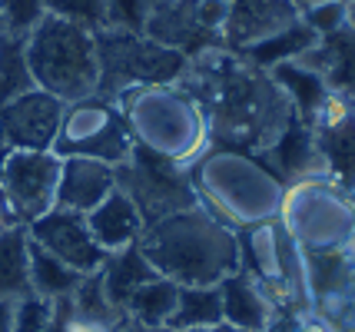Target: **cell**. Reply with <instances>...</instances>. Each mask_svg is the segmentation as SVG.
Returning a JSON list of instances; mask_svg holds the SVG:
<instances>
[{
	"label": "cell",
	"instance_id": "cell-1",
	"mask_svg": "<svg viewBox=\"0 0 355 332\" xmlns=\"http://www.w3.org/2000/svg\"><path fill=\"white\" fill-rule=\"evenodd\" d=\"M139 250L159 276L180 286H219L230 272L243 269L239 229L219 222L202 206L143 226Z\"/></svg>",
	"mask_w": 355,
	"mask_h": 332
},
{
	"label": "cell",
	"instance_id": "cell-2",
	"mask_svg": "<svg viewBox=\"0 0 355 332\" xmlns=\"http://www.w3.org/2000/svg\"><path fill=\"white\" fill-rule=\"evenodd\" d=\"M113 100L123 110L137 146L170 159L180 170H189L213 146L206 107L183 83L133 87L116 94Z\"/></svg>",
	"mask_w": 355,
	"mask_h": 332
},
{
	"label": "cell",
	"instance_id": "cell-3",
	"mask_svg": "<svg viewBox=\"0 0 355 332\" xmlns=\"http://www.w3.org/2000/svg\"><path fill=\"white\" fill-rule=\"evenodd\" d=\"M189 180L202 209L232 229L276 220L286 186L263 159L232 146H209L189 166Z\"/></svg>",
	"mask_w": 355,
	"mask_h": 332
},
{
	"label": "cell",
	"instance_id": "cell-4",
	"mask_svg": "<svg viewBox=\"0 0 355 332\" xmlns=\"http://www.w3.org/2000/svg\"><path fill=\"white\" fill-rule=\"evenodd\" d=\"M24 53L33 83L63 103L83 100L100 87L96 33L83 30L77 24L46 14L37 24V30L24 40Z\"/></svg>",
	"mask_w": 355,
	"mask_h": 332
},
{
	"label": "cell",
	"instance_id": "cell-5",
	"mask_svg": "<svg viewBox=\"0 0 355 332\" xmlns=\"http://www.w3.org/2000/svg\"><path fill=\"white\" fill-rule=\"evenodd\" d=\"M276 220L299 253L349 250L355 243V206L349 190L329 176L289 180L279 196Z\"/></svg>",
	"mask_w": 355,
	"mask_h": 332
},
{
	"label": "cell",
	"instance_id": "cell-6",
	"mask_svg": "<svg viewBox=\"0 0 355 332\" xmlns=\"http://www.w3.org/2000/svg\"><path fill=\"white\" fill-rule=\"evenodd\" d=\"M96 53H100V96H113L133 90V87H159V83H180L186 73V60L180 50H170L150 40L146 33L130 30H100L96 33Z\"/></svg>",
	"mask_w": 355,
	"mask_h": 332
},
{
	"label": "cell",
	"instance_id": "cell-7",
	"mask_svg": "<svg viewBox=\"0 0 355 332\" xmlns=\"http://www.w3.org/2000/svg\"><path fill=\"white\" fill-rule=\"evenodd\" d=\"M133 146L137 140H133L130 123H126L123 110L116 107V100L90 94L83 100L63 103L60 130L53 140V153L60 159L87 157L110 163V166H123Z\"/></svg>",
	"mask_w": 355,
	"mask_h": 332
},
{
	"label": "cell",
	"instance_id": "cell-8",
	"mask_svg": "<svg viewBox=\"0 0 355 332\" xmlns=\"http://www.w3.org/2000/svg\"><path fill=\"white\" fill-rule=\"evenodd\" d=\"M116 186L137 203L143 226H153L180 209L200 206L189 170H180L176 163L156 157L143 146H133L130 159L116 166Z\"/></svg>",
	"mask_w": 355,
	"mask_h": 332
},
{
	"label": "cell",
	"instance_id": "cell-9",
	"mask_svg": "<svg viewBox=\"0 0 355 332\" xmlns=\"http://www.w3.org/2000/svg\"><path fill=\"white\" fill-rule=\"evenodd\" d=\"M60 157L53 150H10L0 173V190L20 226H31L57 206Z\"/></svg>",
	"mask_w": 355,
	"mask_h": 332
},
{
	"label": "cell",
	"instance_id": "cell-10",
	"mask_svg": "<svg viewBox=\"0 0 355 332\" xmlns=\"http://www.w3.org/2000/svg\"><path fill=\"white\" fill-rule=\"evenodd\" d=\"M325 176L342 190H355V100L329 90L309 120Z\"/></svg>",
	"mask_w": 355,
	"mask_h": 332
},
{
	"label": "cell",
	"instance_id": "cell-11",
	"mask_svg": "<svg viewBox=\"0 0 355 332\" xmlns=\"http://www.w3.org/2000/svg\"><path fill=\"white\" fill-rule=\"evenodd\" d=\"M33 243H40L46 253H53L60 263H67L70 269H77L80 276L100 272V266L107 263V250L93 239L87 216L83 213H70L53 206L50 213H44L40 220H33L27 226Z\"/></svg>",
	"mask_w": 355,
	"mask_h": 332
},
{
	"label": "cell",
	"instance_id": "cell-12",
	"mask_svg": "<svg viewBox=\"0 0 355 332\" xmlns=\"http://www.w3.org/2000/svg\"><path fill=\"white\" fill-rule=\"evenodd\" d=\"M63 116V100L33 87L0 107V140L10 150H53Z\"/></svg>",
	"mask_w": 355,
	"mask_h": 332
},
{
	"label": "cell",
	"instance_id": "cell-13",
	"mask_svg": "<svg viewBox=\"0 0 355 332\" xmlns=\"http://www.w3.org/2000/svg\"><path fill=\"white\" fill-rule=\"evenodd\" d=\"M295 20H299V7L293 0H226L219 44L230 53H239L272 33L286 30Z\"/></svg>",
	"mask_w": 355,
	"mask_h": 332
},
{
	"label": "cell",
	"instance_id": "cell-14",
	"mask_svg": "<svg viewBox=\"0 0 355 332\" xmlns=\"http://www.w3.org/2000/svg\"><path fill=\"white\" fill-rule=\"evenodd\" d=\"M239 253H243V269H249L263 283H293V276H299L289 266H299L302 253L295 250V243L289 239V233L282 229L279 220L243 226Z\"/></svg>",
	"mask_w": 355,
	"mask_h": 332
},
{
	"label": "cell",
	"instance_id": "cell-15",
	"mask_svg": "<svg viewBox=\"0 0 355 332\" xmlns=\"http://www.w3.org/2000/svg\"><path fill=\"white\" fill-rule=\"evenodd\" d=\"M196 3L200 0H156V7L146 17L143 33L156 44H163V47L180 50L186 60L202 53V50L216 47L219 33H213L200 20Z\"/></svg>",
	"mask_w": 355,
	"mask_h": 332
},
{
	"label": "cell",
	"instance_id": "cell-16",
	"mask_svg": "<svg viewBox=\"0 0 355 332\" xmlns=\"http://www.w3.org/2000/svg\"><path fill=\"white\" fill-rule=\"evenodd\" d=\"M113 190H116V166L87 157L60 159V183H57V206L60 209L87 216Z\"/></svg>",
	"mask_w": 355,
	"mask_h": 332
},
{
	"label": "cell",
	"instance_id": "cell-17",
	"mask_svg": "<svg viewBox=\"0 0 355 332\" xmlns=\"http://www.w3.org/2000/svg\"><path fill=\"white\" fill-rule=\"evenodd\" d=\"M219 299H223V322L226 326H236L243 332H266L272 326L276 306L266 296L263 283L249 269H236L219 283Z\"/></svg>",
	"mask_w": 355,
	"mask_h": 332
},
{
	"label": "cell",
	"instance_id": "cell-18",
	"mask_svg": "<svg viewBox=\"0 0 355 332\" xmlns=\"http://www.w3.org/2000/svg\"><path fill=\"white\" fill-rule=\"evenodd\" d=\"M263 163L282 183L302 180V176H325L319 146L312 140V130H309V123L299 120V116H293V120L282 127V133L263 150Z\"/></svg>",
	"mask_w": 355,
	"mask_h": 332
},
{
	"label": "cell",
	"instance_id": "cell-19",
	"mask_svg": "<svg viewBox=\"0 0 355 332\" xmlns=\"http://www.w3.org/2000/svg\"><path fill=\"white\" fill-rule=\"evenodd\" d=\"M87 226H90L93 239H96L107 253L126 250V246L139 243V236H143V216H139L137 203H133L120 186L113 193H107L103 203H96L90 213H87Z\"/></svg>",
	"mask_w": 355,
	"mask_h": 332
},
{
	"label": "cell",
	"instance_id": "cell-20",
	"mask_svg": "<svg viewBox=\"0 0 355 332\" xmlns=\"http://www.w3.org/2000/svg\"><path fill=\"white\" fill-rule=\"evenodd\" d=\"M325 80L329 90L355 96V27L345 24L329 37H319V44L299 57Z\"/></svg>",
	"mask_w": 355,
	"mask_h": 332
},
{
	"label": "cell",
	"instance_id": "cell-21",
	"mask_svg": "<svg viewBox=\"0 0 355 332\" xmlns=\"http://www.w3.org/2000/svg\"><path fill=\"white\" fill-rule=\"evenodd\" d=\"M159 272L153 269V263L143 256L139 250V243L133 246H126V250H116V253L107 256V263L100 266V283H103V292H107V299L123 313L126 299L137 292L143 283H150L156 279Z\"/></svg>",
	"mask_w": 355,
	"mask_h": 332
},
{
	"label": "cell",
	"instance_id": "cell-22",
	"mask_svg": "<svg viewBox=\"0 0 355 332\" xmlns=\"http://www.w3.org/2000/svg\"><path fill=\"white\" fill-rule=\"evenodd\" d=\"M269 80L276 83L282 96L289 100V107L299 120H306L309 123L315 107L322 103V96L329 94V87H325V80L312 70L309 64H302V60H286V64H276L272 70H266Z\"/></svg>",
	"mask_w": 355,
	"mask_h": 332
},
{
	"label": "cell",
	"instance_id": "cell-23",
	"mask_svg": "<svg viewBox=\"0 0 355 332\" xmlns=\"http://www.w3.org/2000/svg\"><path fill=\"white\" fill-rule=\"evenodd\" d=\"M31 296V233L27 226H10L0 233V299Z\"/></svg>",
	"mask_w": 355,
	"mask_h": 332
},
{
	"label": "cell",
	"instance_id": "cell-24",
	"mask_svg": "<svg viewBox=\"0 0 355 332\" xmlns=\"http://www.w3.org/2000/svg\"><path fill=\"white\" fill-rule=\"evenodd\" d=\"M315 44H319V37H315V33H312L302 20H295V24H289L286 30H279V33H272V37L259 40V44H252V47L239 50L236 57L266 73V70H272L276 64L299 60V57H302L306 50H312Z\"/></svg>",
	"mask_w": 355,
	"mask_h": 332
},
{
	"label": "cell",
	"instance_id": "cell-25",
	"mask_svg": "<svg viewBox=\"0 0 355 332\" xmlns=\"http://www.w3.org/2000/svg\"><path fill=\"white\" fill-rule=\"evenodd\" d=\"M176 299H180V283H173L166 276H156L126 299L123 316L133 319V322H143V326H153V329H166L173 309H176Z\"/></svg>",
	"mask_w": 355,
	"mask_h": 332
},
{
	"label": "cell",
	"instance_id": "cell-26",
	"mask_svg": "<svg viewBox=\"0 0 355 332\" xmlns=\"http://www.w3.org/2000/svg\"><path fill=\"white\" fill-rule=\"evenodd\" d=\"M223 322L219 286H180V299L166 329H202Z\"/></svg>",
	"mask_w": 355,
	"mask_h": 332
},
{
	"label": "cell",
	"instance_id": "cell-27",
	"mask_svg": "<svg viewBox=\"0 0 355 332\" xmlns=\"http://www.w3.org/2000/svg\"><path fill=\"white\" fill-rule=\"evenodd\" d=\"M83 279L77 269H70L67 263H60L53 253H46L40 243L31 239V292L40 299H63L70 296L77 283Z\"/></svg>",
	"mask_w": 355,
	"mask_h": 332
},
{
	"label": "cell",
	"instance_id": "cell-28",
	"mask_svg": "<svg viewBox=\"0 0 355 332\" xmlns=\"http://www.w3.org/2000/svg\"><path fill=\"white\" fill-rule=\"evenodd\" d=\"M70 302H73V313L83 319H90V322H100V326H116L123 313L107 299V292H103V283H100V272H90V276H83L77 283V289L70 292Z\"/></svg>",
	"mask_w": 355,
	"mask_h": 332
},
{
	"label": "cell",
	"instance_id": "cell-29",
	"mask_svg": "<svg viewBox=\"0 0 355 332\" xmlns=\"http://www.w3.org/2000/svg\"><path fill=\"white\" fill-rule=\"evenodd\" d=\"M37 83L31 77V67H27V53H24V40L20 37H3L0 40V94L3 103L10 96H20L33 90Z\"/></svg>",
	"mask_w": 355,
	"mask_h": 332
},
{
	"label": "cell",
	"instance_id": "cell-30",
	"mask_svg": "<svg viewBox=\"0 0 355 332\" xmlns=\"http://www.w3.org/2000/svg\"><path fill=\"white\" fill-rule=\"evenodd\" d=\"M46 17L44 0H0V33L27 40Z\"/></svg>",
	"mask_w": 355,
	"mask_h": 332
},
{
	"label": "cell",
	"instance_id": "cell-31",
	"mask_svg": "<svg viewBox=\"0 0 355 332\" xmlns=\"http://www.w3.org/2000/svg\"><path fill=\"white\" fill-rule=\"evenodd\" d=\"M44 3L50 17H60L90 33L107 30V3L103 0H44Z\"/></svg>",
	"mask_w": 355,
	"mask_h": 332
},
{
	"label": "cell",
	"instance_id": "cell-32",
	"mask_svg": "<svg viewBox=\"0 0 355 332\" xmlns=\"http://www.w3.org/2000/svg\"><path fill=\"white\" fill-rule=\"evenodd\" d=\"M107 3V30L143 33L146 17L156 7V0H103Z\"/></svg>",
	"mask_w": 355,
	"mask_h": 332
},
{
	"label": "cell",
	"instance_id": "cell-33",
	"mask_svg": "<svg viewBox=\"0 0 355 332\" xmlns=\"http://www.w3.org/2000/svg\"><path fill=\"white\" fill-rule=\"evenodd\" d=\"M349 3H342V0H322V3H312L306 10H299V20L309 27L315 37H329V33H336L339 27H345V20H349V10H345Z\"/></svg>",
	"mask_w": 355,
	"mask_h": 332
},
{
	"label": "cell",
	"instance_id": "cell-34",
	"mask_svg": "<svg viewBox=\"0 0 355 332\" xmlns=\"http://www.w3.org/2000/svg\"><path fill=\"white\" fill-rule=\"evenodd\" d=\"M10 332H50V299H40L33 292L17 299Z\"/></svg>",
	"mask_w": 355,
	"mask_h": 332
},
{
	"label": "cell",
	"instance_id": "cell-35",
	"mask_svg": "<svg viewBox=\"0 0 355 332\" xmlns=\"http://www.w3.org/2000/svg\"><path fill=\"white\" fill-rule=\"evenodd\" d=\"M10 226H20V222L14 220V209H10L7 196H3V190H0V233H7Z\"/></svg>",
	"mask_w": 355,
	"mask_h": 332
},
{
	"label": "cell",
	"instance_id": "cell-36",
	"mask_svg": "<svg viewBox=\"0 0 355 332\" xmlns=\"http://www.w3.org/2000/svg\"><path fill=\"white\" fill-rule=\"evenodd\" d=\"M113 332H163V329H153V326H143V322H133V319H120L116 322V329Z\"/></svg>",
	"mask_w": 355,
	"mask_h": 332
},
{
	"label": "cell",
	"instance_id": "cell-37",
	"mask_svg": "<svg viewBox=\"0 0 355 332\" xmlns=\"http://www.w3.org/2000/svg\"><path fill=\"white\" fill-rule=\"evenodd\" d=\"M10 322H14V302L0 299V332H10Z\"/></svg>",
	"mask_w": 355,
	"mask_h": 332
},
{
	"label": "cell",
	"instance_id": "cell-38",
	"mask_svg": "<svg viewBox=\"0 0 355 332\" xmlns=\"http://www.w3.org/2000/svg\"><path fill=\"white\" fill-rule=\"evenodd\" d=\"M163 332H243V329H236V326H226V322H219V326H202V329H163Z\"/></svg>",
	"mask_w": 355,
	"mask_h": 332
},
{
	"label": "cell",
	"instance_id": "cell-39",
	"mask_svg": "<svg viewBox=\"0 0 355 332\" xmlns=\"http://www.w3.org/2000/svg\"><path fill=\"white\" fill-rule=\"evenodd\" d=\"M7 157H10V146L0 140V173H3V163H7Z\"/></svg>",
	"mask_w": 355,
	"mask_h": 332
},
{
	"label": "cell",
	"instance_id": "cell-40",
	"mask_svg": "<svg viewBox=\"0 0 355 332\" xmlns=\"http://www.w3.org/2000/svg\"><path fill=\"white\" fill-rule=\"evenodd\" d=\"M299 10H306V7H312V3H322V0H293Z\"/></svg>",
	"mask_w": 355,
	"mask_h": 332
},
{
	"label": "cell",
	"instance_id": "cell-41",
	"mask_svg": "<svg viewBox=\"0 0 355 332\" xmlns=\"http://www.w3.org/2000/svg\"><path fill=\"white\" fill-rule=\"evenodd\" d=\"M345 10H349V20H345V24H352L355 27V0H349V7H345Z\"/></svg>",
	"mask_w": 355,
	"mask_h": 332
},
{
	"label": "cell",
	"instance_id": "cell-42",
	"mask_svg": "<svg viewBox=\"0 0 355 332\" xmlns=\"http://www.w3.org/2000/svg\"><path fill=\"white\" fill-rule=\"evenodd\" d=\"M349 196H352V206H355V190H349Z\"/></svg>",
	"mask_w": 355,
	"mask_h": 332
},
{
	"label": "cell",
	"instance_id": "cell-43",
	"mask_svg": "<svg viewBox=\"0 0 355 332\" xmlns=\"http://www.w3.org/2000/svg\"><path fill=\"white\" fill-rule=\"evenodd\" d=\"M0 107H3V94H0Z\"/></svg>",
	"mask_w": 355,
	"mask_h": 332
},
{
	"label": "cell",
	"instance_id": "cell-44",
	"mask_svg": "<svg viewBox=\"0 0 355 332\" xmlns=\"http://www.w3.org/2000/svg\"><path fill=\"white\" fill-rule=\"evenodd\" d=\"M342 3H349V0H342Z\"/></svg>",
	"mask_w": 355,
	"mask_h": 332
},
{
	"label": "cell",
	"instance_id": "cell-45",
	"mask_svg": "<svg viewBox=\"0 0 355 332\" xmlns=\"http://www.w3.org/2000/svg\"><path fill=\"white\" fill-rule=\"evenodd\" d=\"M0 40H3V33H0Z\"/></svg>",
	"mask_w": 355,
	"mask_h": 332
},
{
	"label": "cell",
	"instance_id": "cell-46",
	"mask_svg": "<svg viewBox=\"0 0 355 332\" xmlns=\"http://www.w3.org/2000/svg\"><path fill=\"white\" fill-rule=\"evenodd\" d=\"M352 100H355V96H352Z\"/></svg>",
	"mask_w": 355,
	"mask_h": 332
}]
</instances>
